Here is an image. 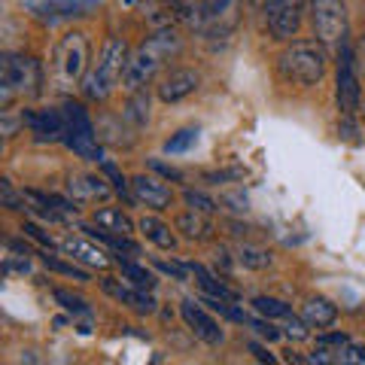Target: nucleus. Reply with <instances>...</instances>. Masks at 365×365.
I'll return each instance as SVG.
<instances>
[{"instance_id": "23", "label": "nucleus", "mask_w": 365, "mask_h": 365, "mask_svg": "<svg viewBox=\"0 0 365 365\" xmlns=\"http://www.w3.org/2000/svg\"><path fill=\"white\" fill-rule=\"evenodd\" d=\"M95 225L107 228V232H116V235H131L134 232V222L128 213H122L119 207H104L95 213Z\"/></svg>"}, {"instance_id": "6", "label": "nucleus", "mask_w": 365, "mask_h": 365, "mask_svg": "<svg viewBox=\"0 0 365 365\" xmlns=\"http://www.w3.org/2000/svg\"><path fill=\"white\" fill-rule=\"evenodd\" d=\"M86 67H88V37L83 31L64 34L52 52V76L58 79L61 88H67L86 73Z\"/></svg>"}, {"instance_id": "13", "label": "nucleus", "mask_w": 365, "mask_h": 365, "mask_svg": "<svg viewBox=\"0 0 365 365\" xmlns=\"http://www.w3.org/2000/svg\"><path fill=\"white\" fill-rule=\"evenodd\" d=\"M98 6H101V0H37V4H31L34 13H37L40 19H49V21L86 16Z\"/></svg>"}, {"instance_id": "42", "label": "nucleus", "mask_w": 365, "mask_h": 365, "mask_svg": "<svg viewBox=\"0 0 365 365\" xmlns=\"http://www.w3.org/2000/svg\"><path fill=\"white\" fill-rule=\"evenodd\" d=\"M250 350L256 353V359H262V362H274V356H271V353H265V350H262L259 344H250Z\"/></svg>"}, {"instance_id": "27", "label": "nucleus", "mask_w": 365, "mask_h": 365, "mask_svg": "<svg viewBox=\"0 0 365 365\" xmlns=\"http://www.w3.org/2000/svg\"><path fill=\"white\" fill-rule=\"evenodd\" d=\"M241 265L250 268V271H262L271 265V253L268 250H259V247H241Z\"/></svg>"}, {"instance_id": "21", "label": "nucleus", "mask_w": 365, "mask_h": 365, "mask_svg": "<svg viewBox=\"0 0 365 365\" xmlns=\"http://www.w3.org/2000/svg\"><path fill=\"white\" fill-rule=\"evenodd\" d=\"M140 232L146 235V241H153L155 247H162V250H174L177 247V237H174V232H170V225H165L162 220H155V216H143Z\"/></svg>"}, {"instance_id": "24", "label": "nucleus", "mask_w": 365, "mask_h": 365, "mask_svg": "<svg viewBox=\"0 0 365 365\" xmlns=\"http://www.w3.org/2000/svg\"><path fill=\"white\" fill-rule=\"evenodd\" d=\"M91 237H101V241H107L113 250H122V253H131V256H140V247H137L128 235H116V232H107V228H86Z\"/></svg>"}, {"instance_id": "33", "label": "nucleus", "mask_w": 365, "mask_h": 365, "mask_svg": "<svg viewBox=\"0 0 365 365\" xmlns=\"http://www.w3.org/2000/svg\"><path fill=\"white\" fill-rule=\"evenodd\" d=\"M146 110H150V101H146V95L131 98V104H128V119L143 122V119H146Z\"/></svg>"}, {"instance_id": "35", "label": "nucleus", "mask_w": 365, "mask_h": 365, "mask_svg": "<svg viewBox=\"0 0 365 365\" xmlns=\"http://www.w3.org/2000/svg\"><path fill=\"white\" fill-rule=\"evenodd\" d=\"M155 268L170 274L174 280H186V271H189V265H180V262H155Z\"/></svg>"}, {"instance_id": "3", "label": "nucleus", "mask_w": 365, "mask_h": 365, "mask_svg": "<svg viewBox=\"0 0 365 365\" xmlns=\"http://www.w3.org/2000/svg\"><path fill=\"white\" fill-rule=\"evenodd\" d=\"M329 55L319 40H292L277 58L280 76L292 86H317L326 76Z\"/></svg>"}, {"instance_id": "12", "label": "nucleus", "mask_w": 365, "mask_h": 365, "mask_svg": "<svg viewBox=\"0 0 365 365\" xmlns=\"http://www.w3.org/2000/svg\"><path fill=\"white\" fill-rule=\"evenodd\" d=\"M182 319H186V326L195 332V338L204 341V344H220L222 341L220 323H216L204 307H198V302H182Z\"/></svg>"}, {"instance_id": "36", "label": "nucleus", "mask_w": 365, "mask_h": 365, "mask_svg": "<svg viewBox=\"0 0 365 365\" xmlns=\"http://www.w3.org/2000/svg\"><path fill=\"white\" fill-rule=\"evenodd\" d=\"M21 232H25L28 237H31V241H37V244H43V247H55L52 244V237L49 235H46V232H40V225H34V222H25V228H21Z\"/></svg>"}, {"instance_id": "14", "label": "nucleus", "mask_w": 365, "mask_h": 365, "mask_svg": "<svg viewBox=\"0 0 365 365\" xmlns=\"http://www.w3.org/2000/svg\"><path fill=\"white\" fill-rule=\"evenodd\" d=\"M195 88H198V73L195 71H186V67H177V71H170V73L162 76L158 98H162L165 104H177V101L189 98Z\"/></svg>"}, {"instance_id": "20", "label": "nucleus", "mask_w": 365, "mask_h": 365, "mask_svg": "<svg viewBox=\"0 0 365 365\" xmlns=\"http://www.w3.org/2000/svg\"><path fill=\"white\" fill-rule=\"evenodd\" d=\"M177 232H182L189 241H207L210 237V220L201 210H189L177 220Z\"/></svg>"}, {"instance_id": "11", "label": "nucleus", "mask_w": 365, "mask_h": 365, "mask_svg": "<svg viewBox=\"0 0 365 365\" xmlns=\"http://www.w3.org/2000/svg\"><path fill=\"white\" fill-rule=\"evenodd\" d=\"M131 192L137 201H143L146 207H153V210H165V207H170V201H174V192H170L168 182L146 177V174L131 180Z\"/></svg>"}, {"instance_id": "32", "label": "nucleus", "mask_w": 365, "mask_h": 365, "mask_svg": "<svg viewBox=\"0 0 365 365\" xmlns=\"http://www.w3.org/2000/svg\"><path fill=\"white\" fill-rule=\"evenodd\" d=\"M55 302H61L67 311H76V314H86L88 307H86V302L79 299V295H73V292H67V289H55Z\"/></svg>"}, {"instance_id": "28", "label": "nucleus", "mask_w": 365, "mask_h": 365, "mask_svg": "<svg viewBox=\"0 0 365 365\" xmlns=\"http://www.w3.org/2000/svg\"><path fill=\"white\" fill-rule=\"evenodd\" d=\"M253 307L262 314V317H289L292 311H289V304L287 302H280V299H268V295H259V299L253 302Z\"/></svg>"}, {"instance_id": "17", "label": "nucleus", "mask_w": 365, "mask_h": 365, "mask_svg": "<svg viewBox=\"0 0 365 365\" xmlns=\"http://www.w3.org/2000/svg\"><path fill=\"white\" fill-rule=\"evenodd\" d=\"M61 140L67 150H73L79 158H88V162H101V158H104L101 143L95 137V128H67Z\"/></svg>"}, {"instance_id": "15", "label": "nucleus", "mask_w": 365, "mask_h": 365, "mask_svg": "<svg viewBox=\"0 0 365 365\" xmlns=\"http://www.w3.org/2000/svg\"><path fill=\"white\" fill-rule=\"evenodd\" d=\"M21 122H28L34 134H40V140H61L64 131H67V119H64V113L58 110H28V113H21Z\"/></svg>"}, {"instance_id": "9", "label": "nucleus", "mask_w": 365, "mask_h": 365, "mask_svg": "<svg viewBox=\"0 0 365 365\" xmlns=\"http://www.w3.org/2000/svg\"><path fill=\"white\" fill-rule=\"evenodd\" d=\"M338 107L344 110V116H353L362 107L359 95V79L353 73V55L347 46H341V67H338Z\"/></svg>"}, {"instance_id": "25", "label": "nucleus", "mask_w": 365, "mask_h": 365, "mask_svg": "<svg viewBox=\"0 0 365 365\" xmlns=\"http://www.w3.org/2000/svg\"><path fill=\"white\" fill-rule=\"evenodd\" d=\"M119 268H122L125 277L134 283V287H140V289H153V287H155V277H153V274L146 271L143 265H137V262H128V259L119 256Z\"/></svg>"}, {"instance_id": "31", "label": "nucleus", "mask_w": 365, "mask_h": 365, "mask_svg": "<svg viewBox=\"0 0 365 365\" xmlns=\"http://www.w3.org/2000/svg\"><path fill=\"white\" fill-rule=\"evenodd\" d=\"M182 198H186V204H189L192 210H201V213H207V216L216 213V204H213L207 195H201V192H192V189H189Z\"/></svg>"}, {"instance_id": "18", "label": "nucleus", "mask_w": 365, "mask_h": 365, "mask_svg": "<svg viewBox=\"0 0 365 365\" xmlns=\"http://www.w3.org/2000/svg\"><path fill=\"white\" fill-rule=\"evenodd\" d=\"M104 289L113 295V299H119L122 304H131L137 314H153L155 311V299H153V295H146V289H140V287L128 289V287H119L116 280L107 277L104 280Z\"/></svg>"}, {"instance_id": "30", "label": "nucleus", "mask_w": 365, "mask_h": 365, "mask_svg": "<svg viewBox=\"0 0 365 365\" xmlns=\"http://www.w3.org/2000/svg\"><path fill=\"white\" fill-rule=\"evenodd\" d=\"M0 198H4V207H9V210H21V207H25V192L19 195L9 180H0Z\"/></svg>"}, {"instance_id": "44", "label": "nucleus", "mask_w": 365, "mask_h": 365, "mask_svg": "<svg viewBox=\"0 0 365 365\" xmlns=\"http://www.w3.org/2000/svg\"><path fill=\"white\" fill-rule=\"evenodd\" d=\"M362 67H365V61H362Z\"/></svg>"}, {"instance_id": "22", "label": "nucleus", "mask_w": 365, "mask_h": 365, "mask_svg": "<svg viewBox=\"0 0 365 365\" xmlns=\"http://www.w3.org/2000/svg\"><path fill=\"white\" fill-rule=\"evenodd\" d=\"M189 271L195 274L198 287H201L204 292H207V295H216V299H225V302H235V299H237V295H235L232 289H228L222 280H216V277H213V274H210L207 268H204V265H198V262H192V265H189Z\"/></svg>"}, {"instance_id": "43", "label": "nucleus", "mask_w": 365, "mask_h": 365, "mask_svg": "<svg viewBox=\"0 0 365 365\" xmlns=\"http://www.w3.org/2000/svg\"><path fill=\"white\" fill-rule=\"evenodd\" d=\"M359 113H362V119H365V101H362V107H359Z\"/></svg>"}, {"instance_id": "19", "label": "nucleus", "mask_w": 365, "mask_h": 365, "mask_svg": "<svg viewBox=\"0 0 365 365\" xmlns=\"http://www.w3.org/2000/svg\"><path fill=\"white\" fill-rule=\"evenodd\" d=\"M302 319L307 326H317V329H326L338 319V307L329 302V299H307L302 307Z\"/></svg>"}, {"instance_id": "39", "label": "nucleus", "mask_w": 365, "mask_h": 365, "mask_svg": "<svg viewBox=\"0 0 365 365\" xmlns=\"http://www.w3.org/2000/svg\"><path fill=\"white\" fill-rule=\"evenodd\" d=\"M104 174H107V177H113V182H116V192H119V195H125V198H128V186H125L122 174H119V170L113 168L110 162H104Z\"/></svg>"}, {"instance_id": "26", "label": "nucleus", "mask_w": 365, "mask_h": 365, "mask_svg": "<svg viewBox=\"0 0 365 365\" xmlns=\"http://www.w3.org/2000/svg\"><path fill=\"white\" fill-rule=\"evenodd\" d=\"M43 265L55 271V274H64V277H76V280H88V274L76 265V262H64L58 256H43Z\"/></svg>"}, {"instance_id": "16", "label": "nucleus", "mask_w": 365, "mask_h": 365, "mask_svg": "<svg viewBox=\"0 0 365 365\" xmlns=\"http://www.w3.org/2000/svg\"><path fill=\"white\" fill-rule=\"evenodd\" d=\"M61 247L73 262H79V265H86V268H98V271L110 268V256L104 250H98L95 244H88L86 237H64Z\"/></svg>"}, {"instance_id": "2", "label": "nucleus", "mask_w": 365, "mask_h": 365, "mask_svg": "<svg viewBox=\"0 0 365 365\" xmlns=\"http://www.w3.org/2000/svg\"><path fill=\"white\" fill-rule=\"evenodd\" d=\"M174 9L189 28L207 34V37H225L241 19L237 0H174Z\"/></svg>"}, {"instance_id": "41", "label": "nucleus", "mask_w": 365, "mask_h": 365, "mask_svg": "<svg viewBox=\"0 0 365 365\" xmlns=\"http://www.w3.org/2000/svg\"><path fill=\"white\" fill-rule=\"evenodd\" d=\"M153 168L158 170V174H165L168 180H180V170H174V168H165V165H158V162H153Z\"/></svg>"}, {"instance_id": "29", "label": "nucleus", "mask_w": 365, "mask_h": 365, "mask_svg": "<svg viewBox=\"0 0 365 365\" xmlns=\"http://www.w3.org/2000/svg\"><path fill=\"white\" fill-rule=\"evenodd\" d=\"M195 143H198V128H182V131H177V134L165 143V150H168V153H186V150H192Z\"/></svg>"}, {"instance_id": "38", "label": "nucleus", "mask_w": 365, "mask_h": 365, "mask_svg": "<svg viewBox=\"0 0 365 365\" xmlns=\"http://www.w3.org/2000/svg\"><path fill=\"white\" fill-rule=\"evenodd\" d=\"M287 335H289V338H295V341H304V338L311 335V332H307V329H304V323H302L299 317H295V314H289V323H287Z\"/></svg>"}, {"instance_id": "8", "label": "nucleus", "mask_w": 365, "mask_h": 365, "mask_svg": "<svg viewBox=\"0 0 365 365\" xmlns=\"http://www.w3.org/2000/svg\"><path fill=\"white\" fill-rule=\"evenodd\" d=\"M265 21L274 40H289L302 25V9L304 0H262Z\"/></svg>"}, {"instance_id": "5", "label": "nucleus", "mask_w": 365, "mask_h": 365, "mask_svg": "<svg viewBox=\"0 0 365 365\" xmlns=\"http://www.w3.org/2000/svg\"><path fill=\"white\" fill-rule=\"evenodd\" d=\"M40 91V67L25 55H4L0 58V107H9L21 95Z\"/></svg>"}, {"instance_id": "34", "label": "nucleus", "mask_w": 365, "mask_h": 365, "mask_svg": "<svg viewBox=\"0 0 365 365\" xmlns=\"http://www.w3.org/2000/svg\"><path fill=\"white\" fill-rule=\"evenodd\" d=\"M250 326H253L256 329V335L259 338H268V341H277L283 332H280V329L277 326H271V323H265V319H250Z\"/></svg>"}, {"instance_id": "37", "label": "nucleus", "mask_w": 365, "mask_h": 365, "mask_svg": "<svg viewBox=\"0 0 365 365\" xmlns=\"http://www.w3.org/2000/svg\"><path fill=\"white\" fill-rule=\"evenodd\" d=\"M317 344H319V347H347L350 338H347L344 332H332V335H319Z\"/></svg>"}, {"instance_id": "4", "label": "nucleus", "mask_w": 365, "mask_h": 365, "mask_svg": "<svg viewBox=\"0 0 365 365\" xmlns=\"http://www.w3.org/2000/svg\"><path fill=\"white\" fill-rule=\"evenodd\" d=\"M128 46L125 40H107L101 49L95 67L83 79V95L88 101H107L113 95V88L119 86V79H125V67H128Z\"/></svg>"}, {"instance_id": "10", "label": "nucleus", "mask_w": 365, "mask_h": 365, "mask_svg": "<svg viewBox=\"0 0 365 365\" xmlns=\"http://www.w3.org/2000/svg\"><path fill=\"white\" fill-rule=\"evenodd\" d=\"M67 192H71L73 204H79V207H88V204H98V201L110 198V186L104 182V177H98V174H76V177H71Z\"/></svg>"}, {"instance_id": "7", "label": "nucleus", "mask_w": 365, "mask_h": 365, "mask_svg": "<svg viewBox=\"0 0 365 365\" xmlns=\"http://www.w3.org/2000/svg\"><path fill=\"white\" fill-rule=\"evenodd\" d=\"M314 34L319 43L344 46L347 37V6L344 0H311Z\"/></svg>"}, {"instance_id": "40", "label": "nucleus", "mask_w": 365, "mask_h": 365, "mask_svg": "<svg viewBox=\"0 0 365 365\" xmlns=\"http://www.w3.org/2000/svg\"><path fill=\"white\" fill-rule=\"evenodd\" d=\"M222 204H228V207L237 210V213H244L247 210V195H222Z\"/></svg>"}, {"instance_id": "1", "label": "nucleus", "mask_w": 365, "mask_h": 365, "mask_svg": "<svg viewBox=\"0 0 365 365\" xmlns=\"http://www.w3.org/2000/svg\"><path fill=\"white\" fill-rule=\"evenodd\" d=\"M180 52V37L174 31H155L153 37H146V43L137 49L131 58H128V67H125V88H131V91H140L150 79L162 71V64L168 58H174V55Z\"/></svg>"}]
</instances>
